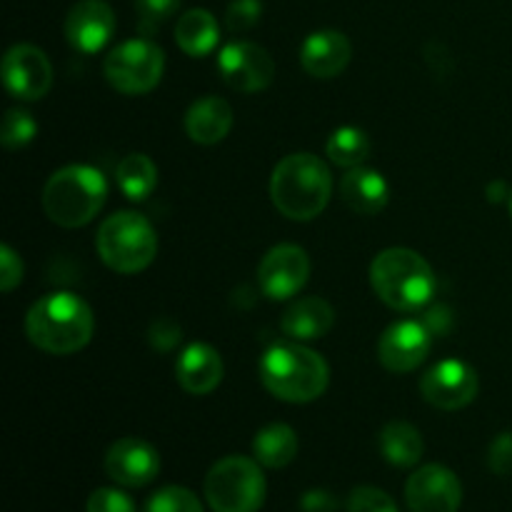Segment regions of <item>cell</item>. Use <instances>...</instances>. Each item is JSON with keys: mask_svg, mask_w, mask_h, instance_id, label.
Masks as SVG:
<instances>
[{"mask_svg": "<svg viewBox=\"0 0 512 512\" xmlns=\"http://www.w3.org/2000/svg\"><path fill=\"white\" fill-rule=\"evenodd\" d=\"M85 512H138V510H135V503L123 493V490L98 488L90 493Z\"/></svg>", "mask_w": 512, "mask_h": 512, "instance_id": "32", "label": "cell"}, {"mask_svg": "<svg viewBox=\"0 0 512 512\" xmlns=\"http://www.w3.org/2000/svg\"><path fill=\"white\" fill-rule=\"evenodd\" d=\"M310 275L308 253L298 245H275L258 265L260 290L270 300H288L305 288Z\"/></svg>", "mask_w": 512, "mask_h": 512, "instance_id": "13", "label": "cell"}, {"mask_svg": "<svg viewBox=\"0 0 512 512\" xmlns=\"http://www.w3.org/2000/svg\"><path fill=\"white\" fill-rule=\"evenodd\" d=\"M405 503L410 512H458L463 505V483L445 465H423L408 478Z\"/></svg>", "mask_w": 512, "mask_h": 512, "instance_id": "10", "label": "cell"}, {"mask_svg": "<svg viewBox=\"0 0 512 512\" xmlns=\"http://www.w3.org/2000/svg\"><path fill=\"white\" fill-rule=\"evenodd\" d=\"M203 490L213 512H258L268 485L258 460L228 455L208 470Z\"/></svg>", "mask_w": 512, "mask_h": 512, "instance_id": "7", "label": "cell"}, {"mask_svg": "<svg viewBox=\"0 0 512 512\" xmlns=\"http://www.w3.org/2000/svg\"><path fill=\"white\" fill-rule=\"evenodd\" d=\"M180 10V0H135V13H138V30L145 35H153L163 23H168Z\"/></svg>", "mask_w": 512, "mask_h": 512, "instance_id": "29", "label": "cell"}, {"mask_svg": "<svg viewBox=\"0 0 512 512\" xmlns=\"http://www.w3.org/2000/svg\"><path fill=\"white\" fill-rule=\"evenodd\" d=\"M298 435L290 425L285 423H270L263 430H258L253 440V455L263 468L278 470L285 468L298 455Z\"/></svg>", "mask_w": 512, "mask_h": 512, "instance_id": "24", "label": "cell"}, {"mask_svg": "<svg viewBox=\"0 0 512 512\" xmlns=\"http://www.w3.org/2000/svg\"><path fill=\"white\" fill-rule=\"evenodd\" d=\"M100 260L120 275H135L158 255V235L140 213L125 210L103 220L95 238Z\"/></svg>", "mask_w": 512, "mask_h": 512, "instance_id": "6", "label": "cell"}, {"mask_svg": "<svg viewBox=\"0 0 512 512\" xmlns=\"http://www.w3.org/2000/svg\"><path fill=\"white\" fill-rule=\"evenodd\" d=\"M333 175L313 153H293L280 160L270 178V198L290 220H313L328 208Z\"/></svg>", "mask_w": 512, "mask_h": 512, "instance_id": "2", "label": "cell"}, {"mask_svg": "<svg viewBox=\"0 0 512 512\" xmlns=\"http://www.w3.org/2000/svg\"><path fill=\"white\" fill-rule=\"evenodd\" d=\"M263 18V3L260 0H233L225 13V25L230 33H245L255 28Z\"/></svg>", "mask_w": 512, "mask_h": 512, "instance_id": "31", "label": "cell"}, {"mask_svg": "<svg viewBox=\"0 0 512 512\" xmlns=\"http://www.w3.org/2000/svg\"><path fill=\"white\" fill-rule=\"evenodd\" d=\"M340 198L353 213L378 215L390 200V185L383 173L373 168H350L340 180Z\"/></svg>", "mask_w": 512, "mask_h": 512, "instance_id": "19", "label": "cell"}, {"mask_svg": "<svg viewBox=\"0 0 512 512\" xmlns=\"http://www.w3.org/2000/svg\"><path fill=\"white\" fill-rule=\"evenodd\" d=\"M233 128V108L218 95L195 100L185 113V133L198 145H215L228 138Z\"/></svg>", "mask_w": 512, "mask_h": 512, "instance_id": "20", "label": "cell"}, {"mask_svg": "<svg viewBox=\"0 0 512 512\" xmlns=\"http://www.w3.org/2000/svg\"><path fill=\"white\" fill-rule=\"evenodd\" d=\"M3 83L13 98L40 100L53 85V65L35 45H13L3 58Z\"/></svg>", "mask_w": 512, "mask_h": 512, "instance_id": "14", "label": "cell"}, {"mask_svg": "<svg viewBox=\"0 0 512 512\" xmlns=\"http://www.w3.org/2000/svg\"><path fill=\"white\" fill-rule=\"evenodd\" d=\"M335 323V310L328 300L323 298H300L298 303L290 305L285 310L280 328H283L285 338L295 340V343H310V340H320L330 333Z\"/></svg>", "mask_w": 512, "mask_h": 512, "instance_id": "21", "label": "cell"}, {"mask_svg": "<svg viewBox=\"0 0 512 512\" xmlns=\"http://www.w3.org/2000/svg\"><path fill=\"white\" fill-rule=\"evenodd\" d=\"M510 210H512V193H510Z\"/></svg>", "mask_w": 512, "mask_h": 512, "instance_id": "36", "label": "cell"}, {"mask_svg": "<svg viewBox=\"0 0 512 512\" xmlns=\"http://www.w3.org/2000/svg\"><path fill=\"white\" fill-rule=\"evenodd\" d=\"M480 380L473 365L463 360H443L420 378V395L438 410H460L478 395Z\"/></svg>", "mask_w": 512, "mask_h": 512, "instance_id": "11", "label": "cell"}, {"mask_svg": "<svg viewBox=\"0 0 512 512\" xmlns=\"http://www.w3.org/2000/svg\"><path fill=\"white\" fill-rule=\"evenodd\" d=\"M348 512H400L395 500L385 490L360 485L348 495Z\"/></svg>", "mask_w": 512, "mask_h": 512, "instance_id": "30", "label": "cell"}, {"mask_svg": "<svg viewBox=\"0 0 512 512\" xmlns=\"http://www.w3.org/2000/svg\"><path fill=\"white\" fill-rule=\"evenodd\" d=\"M433 348V330L420 320L393 323L378 340V360L390 373H410L420 368Z\"/></svg>", "mask_w": 512, "mask_h": 512, "instance_id": "12", "label": "cell"}, {"mask_svg": "<svg viewBox=\"0 0 512 512\" xmlns=\"http://www.w3.org/2000/svg\"><path fill=\"white\" fill-rule=\"evenodd\" d=\"M175 43L190 58H203V55L213 53L220 43V28L215 15L205 8L185 10L175 25Z\"/></svg>", "mask_w": 512, "mask_h": 512, "instance_id": "22", "label": "cell"}, {"mask_svg": "<svg viewBox=\"0 0 512 512\" xmlns=\"http://www.w3.org/2000/svg\"><path fill=\"white\" fill-rule=\"evenodd\" d=\"M143 512H205L198 495L180 485H165L145 503Z\"/></svg>", "mask_w": 512, "mask_h": 512, "instance_id": "27", "label": "cell"}, {"mask_svg": "<svg viewBox=\"0 0 512 512\" xmlns=\"http://www.w3.org/2000/svg\"><path fill=\"white\" fill-rule=\"evenodd\" d=\"M93 310L80 295L60 290L33 303L25 315V333L35 348L50 355L83 350L93 338Z\"/></svg>", "mask_w": 512, "mask_h": 512, "instance_id": "1", "label": "cell"}, {"mask_svg": "<svg viewBox=\"0 0 512 512\" xmlns=\"http://www.w3.org/2000/svg\"><path fill=\"white\" fill-rule=\"evenodd\" d=\"M488 465L495 475L512 473V433H503L493 440L488 453Z\"/></svg>", "mask_w": 512, "mask_h": 512, "instance_id": "34", "label": "cell"}, {"mask_svg": "<svg viewBox=\"0 0 512 512\" xmlns=\"http://www.w3.org/2000/svg\"><path fill=\"white\" fill-rule=\"evenodd\" d=\"M325 153L340 168H360L370 158V138L355 125H343L328 138Z\"/></svg>", "mask_w": 512, "mask_h": 512, "instance_id": "26", "label": "cell"}, {"mask_svg": "<svg viewBox=\"0 0 512 512\" xmlns=\"http://www.w3.org/2000/svg\"><path fill=\"white\" fill-rule=\"evenodd\" d=\"M115 180H118V188L123 190L125 198L138 203V200L153 195L155 185H158V168L145 153H130L120 160Z\"/></svg>", "mask_w": 512, "mask_h": 512, "instance_id": "25", "label": "cell"}, {"mask_svg": "<svg viewBox=\"0 0 512 512\" xmlns=\"http://www.w3.org/2000/svg\"><path fill=\"white\" fill-rule=\"evenodd\" d=\"M23 280V260L10 245L0 248V290L10 293Z\"/></svg>", "mask_w": 512, "mask_h": 512, "instance_id": "33", "label": "cell"}, {"mask_svg": "<svg viewBox=\"0 0 512 512\" xmlns=\"http://www.w3.org/2000/svg\"><path fill=\"white\" fill-rule=\"evenodd\" d=\"M108 183L93 165H65L43 188V210L60 228H83L103 210Z\"/></svg>", "mask_w": 512, "mask_h": 512, "instance_id": "5", "label": "cell"}, {"mask_svg": "<svg viewBox=\"0 0 512 512\" xmlns=\"http://www.w3.org/2000/svg\"><path fill=\"white\" fill-rule=\"evenodd\" d=\"M350 40L340 30H318L305 38L300 48V65L313 78H335L350 63Z\"/></svg>", "mask_w": 512, "mask_h": 512, "instance_id": "17", "label": "cell"}, {"mask_svg": "<svg viewBox=\"0 0 512 512\" xmlns=\"http://www.w3.org/2000/svg\"><path fill=\"white\" fill-rule=\"evenodd\" d=\"M115 35V13L105 0H78L65 18V38L78 53L95 55Z\"/></svg>", "mask_w": 512, "mask_h": 512, "instance_id": "16", "label": "cell"}, {"mask_svg": "<svg viewBox=\"0 0 512 512\" xmlns=\"http://www.w3.org/2000/svg\"><path fill=\"white\" fill-rule=\"evenodd\" d=\"M375 295L400 313L423 310L433 300L435 273L428 260L408 248H388L370 265Z\"/></svg>", "mask_w": 512, "mask_h": 512, "instance_id": "4", "label": "cell"}, {"mask_svg": "<svg viewBox=\"0 0 512 512\" xmlns=\"http://www.w3.org/2000/svg\"><path fill=\"white\" fill-rule=\"evenodd\" d=\"M260 383L285 403H313L328 390V363L303 343H280L260 358Z\"/></svg>", "mask_w": 512, "mask_h": 512, "instance_id": "3", "label": "cell"}, {"mask_svg": "<svg viewBox=\"0 0 512 512\" xmlns=\"http://www.w3.org/2000/svg\"><path fill=\"white\" fill-rule=\"evenodd\" d=\"M380 453L395 468H413L423 458V435L405 420H393L380 430Z\"/></svg>", "mask_w": 512, "mask_h": 512, "instance_id": "23", "label": "cell"}, {"mask_svg": "<svg viewBox=\"0 0 512 512\" xmlns=\"http://www.w3.org/2000/svg\"><path fill=\"white\" fill-rule=\"evenodd\" d=\"M300 510L303 512H335L338 510V500L333 498V493L328 490H308V493L300 498Z\"/></svg>", "mask_w": 512, "mask_h": 512, "instance_id": "35", "label": "cell"}, {"mask_svg": "<svg viewBox=\"0 0 512 512\" xmlns=\"http://www.w3.org/2000/svg\"><path fill=\"white\" fill-rule=\"evenodd\" d=\"M105 473L123 488H145L160 473V453L140 438H120L105 453Z\"/></svg>", "mask_w": 512, "mask_h": 512, "instance_id": "15", "label": "cell"}, {"mask_svg": "<svg viewBox=\"0 0 512 512\" xmlns=\"http://www.w3.org/2000/svg\"><path fill=\"white\" fill-rule=\"evenodd\" d=\"M218 70L225 85L238 93H258L275 78V63L270 53L248 40H233L218 53Z\"/></svg>", "mask_w": 512, "mask_h": 512, "instance_id": "9", "label": "cell"}, {"mask_svg": "<svg viewBox=\"0 0 512 512\" xmlns=\"http://www.w3.org/2000/svg\"><path fill=\"white\" fill-rule=\"evenodd\" d=\"M38 133V123H35L33 115L28 110L10 108L3 118V130H0V140L8 150L25 148L30 140Z\"/></svg>", "mask_w": 512, "mask_h": 512, "instance_id": "28", "label": "cell"}, {"mask_svg": "<svg viewBox=\"0 0 512 512\" xmlns=\"http://www.w3.org/2000/svg\"><path fill=\"white\" fill-rule=\"evenodd\" d=\"M165 70V53L153 40H125L108 53L103 63L105 80L118 93L143 95L160 83Z\"/></svg>", "mask_w": 512, "mask_h": 512, "instance_id": "8", "label": "cell"}, {"mask_svg": "<svg viewBox=\"0 0 512 512\" xmlns=\"http://www.w3.org/2000/svg\"><path fill=\"white\" fill-rule=\"evenodd\" d=\"M175 375L185 393L208 395L223 380V358L210 345L193 343L180 353L178 363H175Z\"/></svg>", "mask_w": 512, "mask_h": 512, "instance_id": "18", "label": "cell"}]
</instances>
